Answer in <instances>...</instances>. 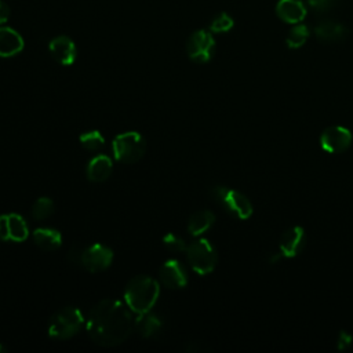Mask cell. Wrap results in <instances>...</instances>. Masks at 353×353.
Segmentation results:
<instances>
[{
	"label": "cell",
	"mask_w": 353,
	"mask_h": 353,
	"mask_svg": "<svg viewBox=\"0 0 353 353\" xmlns=\"http://www.w3.org/2000/svg\"><path fill=\"white\" fill-rule=\"evenodd\" d=\"M33 241L44 251H55L62 244V236L57 229L39 228L33 232Z\"/></svg>",
	"instance_id": "17"
},
{
	"label": "cell",
	"mask_w": 353,
	"mask_h": 353,
	"mask_svg": "<svg viewBox=\"0 0 353 353\" xmlns=\"http://www.w3.org/2000/svg\"><path fill=\"white\" fill-rule=\"evenodd\" d=\"M211 197L229 214L234 215L239 219H247L252 215L251 201L240 192L230 189L223 185L212 186L210 190Z\"/></svg>",
	"instance_id": "4"
},
{
	"label": "cell",
	"mask_w": 353,
	"mask_h": 353,
	"mask_svg": "<svg viewBox=\"0 0 353 353\" xmlns=\"http://www.w3.org/2000/svg\"><path fill=\"white\" fill-rule=\"evenodd\" d=\"M309 36H310L309 28H307L306 25L298 23L296 26H294V28L290 30L285 43H287V46H288L290 48H299V47H302V46L306 43V40H307Z\"/></svg>",
	"instance_id": "22"
},
{
	"label": "cell",
	"mask_w": 353,
	"mask_h": 353,
	"mask_svg": "<svg viewBox=\"0 0 353 353\" xmlns=\"http://www.w3.org/2000/svg\"><path fill=\"white\" fill-rule=\"evenodd\" d=\"M113 261V251L101 243L91 244L84 248L81 266L91 273L106 270Z\"/></svg>",
	"instance_id": "8"
},
{
	"label": "cell",
	"mask_w": 353,
	"mask_h": 353,
	"mask_svg": "<svg viewBox=\"0 0 353 353\" xmlns=\"http://www.w3.org/2000/svg\"><path fill=\"white\" fill-rule=\"evenodd\" d=\"M48 50L51 57L61 65H72L77 55L74 41L63 34L54 37L48 44Z\"/></svg>",
	"instance_id": "11"
},
{
	"label": "cell",
	"mask_w": 353,
	"mask_h": 353,
	"mask_svg": "<svg viewBox=\"0 0 353 353\" xmlns=\"http://www.w3.org/2000/svg\"><path fill=\"white\" fill-rule=\"evenodd\" d=\"M10 14H11V11H10L8 4H7L6 1L0 0V25H1V23H6V22L8 21Z\"/></svg>",
	"instance_id": "30"
},
{
	"label": "cell",
	"mask_w": 353,
	"mask_h": 353,
	"mask_svg": "<svg viewBox=\"0 0 353 353\" xmlns=\"http://www.w3.org/2000/svg\"><path fill=\"white\" fill-rule=\"evenodd\" d=\"M339 1L341 0H307V4L316 14H325L336 7Z\"/></svg>",
	"instance_id": "26"
},
{
	"label": "cell",
	"mask_w": 353,
	"mask_h": 353,
	"mask_svg": "<svg viewBox=\"0 0 353 353\" xmlns=\"http://www.w3.org/2000/svg\"><path fill=\"white\" fill-rule=\"evenodd\" d=\"M79 141H80L81 146H83L85 150H88V152H97V150H99V149L103 146V143H105V138H103L102 134H101L99 131H97V130L83 132V134L80 135Z\"/></svg>",
	"instance_id": "23"
},
{
	"label": "cell",
	"mask_w": 353,
	"mask_h": 353,
	"mask_svg": "<svg viewBox=\"0 0 353 353\" xmlns=\"http://www.w3.org/2000/svg\"><path fill=\"white\" fill-rule=\"evenodd\" d=\"M350 343H352V336H350L347 332L342 331V332L339 334V339H338V349L345 350L346 347L350 346Z\"/></svg>",
	"instance_id": "29"
},
{
	"label": "cell",
	"mask_w": 353,
	"mask_h": 353,
	"mask_svg": "<svg viewBox=\"0 0 353 353\" xmlns=\"http://www.w3.org/2000/svg\"><path fill=\"white\" fill-rule=\"evenodd\" d=\"M305 247V232L302 228L295 226L285 230L280 239V251L284 256H296Z\"/></svg>",
	"instance_id": "12"
},
{
	"label": "cell",
	"mask_w": 353,
	"mask_h": 353,
	"mask_svg": "<svg viewBox=\"0 0 353 353\" xmlns=\"http://www.w3.org/2000/svg\"><path fill=\"white\" fill-rule=\"evenodd\" d=\"M113 170V163L109 156L98 154L92 157L87 165V178L92 182L106 181Z\"/></svg>",
	"instance_id": "16"
},
{
	"label": "cell",
	"mask_w": 353,
	"mask_h": 353,
	"mask_svg": "<svg viewBox=\"0 0 353 353\" xmlns=\"http://www.w3.org/2000/svg\"><path fill=\"white\" fill-rule=\"evenodd\" d=\"M7 349H6V346H3L1 343H0V353H3V352H6Z\"/></svg>",
	"instance_id": "31"
},
{
	"label": "cell",
	"mask_w": 353,
	"mask_h": 353,
	"mask_svg": "<svg viewBox=\"0 0 353 353\" xmlns=\"http://www.w3.org/2000/svg\"><path fill=\"white\" fill-rule=\"evenodd\" d=\"M314 34L321 41H341L346 37L347 29L345 25L332 21V19H323L314 28Z\"/></svg>",
	"instance_id": "15"
},
{
	"label": "cell",
	"mask_w": 353,
	"mask_h": 353,
	"mask_svg": "<svg viewBox=\"0 0 353 353\" xmlns=\"http://www.w3.org/2000/svg\"><path fill=\"white\" fill-rule=\"evenodd\" d=\"M134 314L125 302L102 299L88 313L87 334L99 346H117L135 331Z\"/></svg>",
	"instance_id": "1"
},
{
	"label": "cell",
	"mask_w": 353,
	"mask_h": 353,
	"mask_svg": "<svg viewBox=\"0 0 353 353\" xmlns=\"http://www.w3.org/2000/svg\"><path fill=\"white\" fill-rule=\"evenodd\" d=\"M8 237L12 241H23L28 237V225L19 214H7Z\"/></svg>",
	"instance_id": "20"
},
{
	"label": "cell",
	"mask_w": 353,
	"mask_h": 353,
	"mask_svg": "<svg viewBox=\"0 0 353 353\" xmlns=\"http://www.w3.org/2000/svg\"><path fill=\"white\" fill-rule=\"evenodd\" d=\"M215 52V40L208 30H196L193 32L186 41V54L188 57L197 62H208Z\"/></svg>",
	"instance_id": "7"
},
{
	"label": "cell",
	"mask_w": 353,
	"mask_h": 353,
	"mask_svg": "<svg viewBox=\"0 0 353 353\" xmlns=\"http://www.w3.org/2000/svg\"><path fill=\"white\" fill-rule=\"evenodd\" d=\"M276 12L287 23H299L306 17V7L301 0H279Z\"/></svg>",
	"instance_id": "14"
},
{
	"label": "cell",
	"mask_w": 353,
	"mask_h": 353,
	"mask_svg": "<svg viewBox=\"0 0 353 353\" xmlns=\"http://www.w3.org/2000/svg\"><path fill=\"white\" fill-rule=\"evenodd\" d=\"M0 240H10L7 215H0Z\"/></svg>",
	"instance_id": "28"
},
{
	"label": "cell",
	"mask_w": 353,
	"mask_h": 353,
	"mask_svg": "<svg viewBox=\"0 0 353 353\" xmlns=\"http://www.w3.org/2000/svg\"><path fill=\"white\" fill-rule=\"evenodd\" d=\"M160 283L171 290H179L188 284V273L178 259L165 261L159 270Z\"/></svg>",
	"instance_id": "10"
},
{
	"label": "cell",
	"mask_w": 353,
	"mask_h": 353,
	"mask_svg": "<svg viewBox=\"0 0 353 353\" xmlns=\"http://www.w3.org/2000/svg\"><path fill=\"white\" fill-rule=\"evenodd\" d=\"M159 294V283L149 276L139 274L127 283L124 290V302L135 314L139 316L142 313L150 312V309L157 302Z\"/></svg>",
	"instance_id": "2"
},
{
	"label": "cell",
	"mask_w": 353,
	"mask_h": 353,
	"mask_svg": "<svg viewBox=\"0 0 353 353\" xmlns=\"http://www.w3.org/2000/svg\"><path fill=\"white\" fill-rule=\"evenodd\" d=\"M234 25L233 18L228 12L218 14L210 23V30L214 33H225L229 32Z\"/></svg>",
	"instance_id": "24"
},
{
	"label": "cell",
	"mask_w": 353,
	"mask_h": 353,
	"mask_svg": "<svg viewBox=\"0 0 353 353\" xmlns=\"http://www.w3.org/2000/svg\"><path fill=\"white\" fill-rule=\"evenodd\" d=\"M83 251H84V247L79 245V244H74L69 252H68V259L73 263V265H81V258H83Z\"/></svg>",
	"instance_id": "27"
},
{
	"label": "cell",
	"mask_w": 353,
	"mask_h": 353,
	"mask_svg": "<svg viewBox=\"0 0 353 353\" xmlns=\"http://www.w3.org/2000/svg\"><path fill=\"white\" fill-rule=\"evenodd\" d=\"M186 258L190 265V268L197 273V274H208L211 273L218 262V254L214 245L205 240V239H199L193 243H190L186 247Z\"/></svg>",
	"instance_id": "6"
},
{
	"label": "cell",
	"mask_w": 353,
	"mask_h": 353,
	"mask_svg": "<svg viewBox=\"0 0 353 353\" xmlns=\"http://www.w3.org/2000/svg\"><path fill=\"white\" fill-rule=\"evenodd\" d=\"M55 205L50 197H39L32 205V216L37 221H44L54 214Z\"/></svg>",
	"instance_id": "21"
},
{
	"label": "cell",
	"mask_w": 353,
	"mask_h": 353,
	"mask_svg": "<svg viewBox=\"0 0 353 353\" xmlns=\"http://www.w3.org/2000/svg\"><path fill=\"white\" fill-rule=\"evenodd\" d=\"M215 222L214 212L208 210H200L193 212L188 221V232L192 236H200L205 233Z\"/></svg>",
	"instance_id": "18"
},
{
	"label": "cell",
	"mask_w": 353,
	"mask_h": 353,
	"mask_svg": "<svg viewBox=\"0 0 353 353\" xmlns=\"http://www.w3.org/2000/svg\"><path fill=\"white\" fill-rule=\"evenodd\" d=\"M163 244L171 252H185L186 247H188L185 244V240L182 237H179L178 234H175V233H167L163 237Z\"/></svg>",
	"instance_id": "25"
},
{
	"label": "cell",
	"mask_w": 353,
	"mask_h": 353,
	"mask_svg": "<svg viewBox=\"0 0 353 353\" xmlns=\"http://www.w3.org/2000/svg\"><path fill=\"white\" fill-rule=\"evenodd\" d=\"M352 142V134L347 128L341 125L328 127L324 130L320 138L321 148L328 153H341L345 152Z\"/></svg>",
	"instance_id": "9"
},
{
	"label": "cell",
	"mask_w": 353,
	"mask_h": 353,
	"mask_svg": "<svg viewBox=\"0 0 353 353\" xmlns=\"http://www.w3.org/2000/svg\"><path fill=\"white\" fill-rule=\"evenodd\" d=\"M84 324V316L79 307L66 306L55 312L48 323V335L55 339H69L79 334Z\"/></svg>",
	"instance_id": "3"
},
{
	"label": "cell",
	"mask_w": 353,
	"mask_h": 353,
	"mask_svg": "<svg viewBox=\"0 0 353 353\" xmlns=\"http://www.w3.org/2000/svg\"><path fill=\"white\" fill-rule=\"evenodd\" d=\"M163 328V321L159 316L146 312L139 314V317L135 321V330L143 336V338H150L157 335Z\"/></svg>",
	"instance_id": "19"
},
{
	"label": "cell",
	"mask_w": 353,
	"mask_h": 353,
	"mask_svg": "<svg viewBox=\"0 0 353 353\" xmlns=\"http://www.w3.org/2000/svg\"><path fill=\"white\" fill-rule=\"evenodd\" d=\"M114 159L124 164H132L142 159L146 152V141L137 131L119 134L112 142Z\"/></svg>",
	"instance_id": "5"
},
{
	"label": "cell",
	"mask_w": 353,
	"mask_h": 353,
	"mask_svg": "<svg viewBox=\"0 0 353 353\" xmlns=\"http://www.w3.org/2000/svg\"><path fill=\"white\" fill-rule=\"evenodd\" d=\"M23 50L22 36L8 26H0V57L8 58Z\"/></svg>",
	"instance_id": "13"
}]
</instances>
